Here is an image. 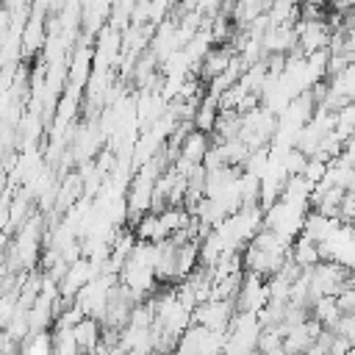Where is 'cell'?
<instances>
[{"label": "cell", "mask_w": 355, "mask_h": 355, "mask_svg": "<svg viewBox=\"0 0 355 355\" xmlns=\"http://www.w3.org/2000/svg\"><path fill=\"white\" fill-rule=\"evenodd\" d=\"M230 50H225V47H208L205 50V55L200 58V64H202V78H216L225 67H227V61H230Z\"/></svg>", "instance_id": "277c9868"}, {"label": "cell", "mask_w": 355, "mask_h": 355, "mask_svg": "<svg viewBox=\"0 0 355 355\" xmlns=\"http://www.w3.org/2000/svg\"><path fill=\"white\" fill-rule=\"evenodd\" d=\"M72 330V338H75V347L80 349V352H86V355H92L94 352V347L100 344V336H103V324L94 319V316H83L75 327H69Z\"/></svg>", "instance_id": "6da1fadb"}, {"label": "cell", "mask_w": 355, "mask_h": 355, "mask_svg": "<svg viewBox=\"0 0 355 355\" xmlns=\"http://www.w3.org/2000/svg\"><path fill=\"white\" fill-rule=\"evenodd\" d=\"M288 261L300 269H311L313 263H319V250H316V241H311L308 236H297L291 244H288Z\"/></svg>", "instance_id": "3957f363"}, {"label": "cell", "mask_w": 355, "mask_h": 355, "mask_svg": "<svg viewBox=\"0 0 355 355\" xmlns=\"http://www.w3.org/2000/svg\"><path fill=\"white\" fill-rule=\"evenodd\" d=\"M208 147H211L208 133H202V130L191 128V130L180 139V144H178V155H180V158H186V161H191V164H200V161H202V155L208 153Z\"/></svg>", "instance_id": "7a4b0ae2"}, {"label": "cell", "mask_w": 355, "mask_h": 355, "mask_svg": "<svg viewBox=\"0 0 355 355\" xmlns=\"http://www.w3.org/2000/svg\"><path fill=\"white\" fill-rule=\"evenodd\" d=\"M22 355H53V336L47 330L28 333L22 338Z\"/></svg>", "instance_id": "5b68a950"}]
</instances>
